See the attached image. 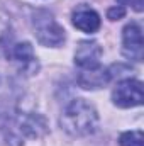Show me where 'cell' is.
I'll list each match as a JSON object with an SVG mask.
<instances>
[{
	"label": "cell",
	"instance_id": "cell-2",
	"mask_svg": "<svg viewBox=\"0 0 144 146\" xmlns=\"http://www.w3.org/2000/svg\"><path fill=\"white\" fill-rule=\"evenodd\" d=\"M32 29L36 39L42 46L56 48L65 41V29L56 22L53 14L46 9H39L32 14Z\"/></svg>",
	"mask_w": 144,
	"mask_h": 146
},
{
	"label": "cell",
	"instance_id": "cell-4",
	"mask_svg": "<svg viewBox=\"0 0 144 146\" xmlns=\"http://www.w3.org/2000/svg\"><path fill=\"white\" fill-rule=\"evenodd\" d=\"M122 54L131 61H141L144 54L143 31L139 24L131 22L122 31Z\"/></svg>",
	"mask_w": 144,
	"mask_h": 146
},
{
	"label": "cell",
	"instance_id": "cell-1",
	"mask_svg": "<svg viewBox=\"0 0 144 146\" xmlns=\"http://www.w3.org/2000/svg\"><path fill=\"white\" fill-rule=\"evenodd\" d=\"M59 124L71 136H88L95 133L98 126V114L95 107L85 99H75L65 107Z\"/></svg>",
	"mask_w": 144,
	"mask_h": 146
},
{
	"label": "cell",
	"instance_id": "cell-8",
	"mask_svg": "<svg viewBox=\"0 0 144 146\" xmlns=\"http://www.w3.org/2000/svg\"><path fill=\"white\" fill-rule=\"evenodd\" d=\"M12 60L19 65V70L26 75H32L39 70V63L34 54V49L31 46V42H17L12 46L10 51Z\"/></svg>",
	"mask_w": 144,
	"mask_h": 146
},
{
	"label": "cell",
	"instance_id": "cell-5",
	"mask_svg": "<svg viewBox=\"0 0 144 146\" xmlns=\"http://www.w3.org/2000/svg\"><path fill=\"white\" fill-rule=\"evenodd\" d=\"M102 46L97 41H80L75 51V65L80 70H92L100 66V58H102Z\"/></svg>",
	"mask_w": 144,
	"mask_h": 146
},
{
	"label": "cell",
	"instance_id": "cell-7",
	"mask_svg": "<svg viewBox=\"0 0 144 146\" xmlns=\"http://www.w3.org/2000/svg\"><path fill=\"white\" fill-rule=\"evenodd\" d=\"M71 22L76 29H80L81 33H87V34H93L100 29V15L88 5L81 3L78 5L71 14Z\"/></svg>",
	"mask_w": 144,
	"mask_h": 146
},
{
	"label": "cell",
	"instance_id": "cell-11",
	"mask_svg": "<svg viewBox=\"0 0 144 146\" xmlns=\"http://www.w3.org/2000/svg\"><path fill=\"white\" fill-rule=\"evenodd\" d=\"M9 39H10V21H9L7 14L3 12V9L0 7V53L7 46Z\"/></svg>",
	"mask_w": 144,
	"mask_h": 146
},
{
	"label": "cell",
	"instance_id": "cell-9",
	"mask_svg": "<svg viewBox=\"0 0 144 146\" xmlns=\"http://www.w3.org/2000/svg\"><path fill=\"white\" fill-rule=\"evenodd\" d=\"M112 78V72L110 68L105 66H97V68H92V70H80L78 76H76V82L81 88H87V90H95V88H102L105 87Z\"/></svg>",
	"mask_w": 144,
	"mask_h": 146
},
{
	"label": "cell",
	"instance_id": "cell-6",
	"mask_svg": "<svg viewBox=\"0 0 144 146\" xmlns=\"http://www.w3.org/2000/svg\"><path fill=\"white\" fill-rule=\"evenodd\" d=\"M15 133L19 138L29 136V138H41L48 133V124L44 117L37 114H20L15 119Z\"/></svg>",
	"mask_w": 144,
	"mask_h": 146
},
{
	"label": "cell",
	"instance_id": "cell-12",
	"mask_svg": "<svg viewBox=\"0 0 144 146\" xmlns=\"http://www.w3.org/2000/svg\"><path fill=\"white\" fill-rule=\"evenodd\" d=\"M124 15H126V9H124L122 5L112 7V9H108V12H107V17L110 21H119V19H122Z\"/></svg>",
	"mask_w": 144,
	"mask_h": 146
},
{
	"label": "cell",
	"instance_id": "cell-3",
	"mask_svg": "<svg viewBox=\"0 0 144 146\" xmlns=\"http://www.w3.org/2000/svg\"><path fill=\"white\" fill-rule=\"evenodd\" d=\"M112 100L117 107H122V109L143 106V83L134 78H126L119 82L112 90Z\"/></svg>",
	"mask_w": 144,
	"mask_h": 146
},
{
	"label": "cell",
	"instance_id": "cell-10",
	"mask_svg": "<svg viewBox=\"0 0 144 146\" xmlns=\"http://www.w3.org/2000/svg\"><path fill=\"white\" fill-rule=\"evenodd\" d=\"M144 136L143 131H127V133H122L120 138H119V145L120 146H143Z\"/></svg>",
	"mask_w": 144,
	"mask_h": 146
},
{
	"label": "cell",
	"instance_id": "cell-13",
	"mask_svg": "<svg viewBox=\"0 0 144 146\" xmlns=\"http://www.w3.org/2000/svg\"><path fill=\"white\" fill-rule=\"evenodd\" d=\"M117 2L122 3V7H124V5H132L137 12L143 10V0H117Z\"/></svg>",
	"mask_w": 144,
	"mask_h": 146
}]
</instances>
